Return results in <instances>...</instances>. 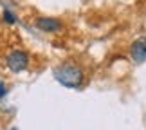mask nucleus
Returning <instances> with one entry per match:
<instances>
[{"mask_svg":"<svg viewBox=\"0 0 146 130\" xmlns=\"http://www.w3.org/2000/svg\"><path fill=\"white\" fill-rule=\"evenodd\" d=\"M54 78L61 83V85L74 89L78 85H81L83 72H81L80 67H76L72 63H61L58 69H54Z\"/></svg>","mask_w":146,"mask_h":130,"instance_id":"f257e3e1","label":"nucleus"},{"mask_svg":"<svg viewBox=\"0 0 146 130\" xmlns=\"http://www.w3.org/2000/svg\"><path fill=\"white\" fill-rule=\"evenodd\" d=\"M27 65H29V56H27L25 51H13L9 53L7 56V69L11 72H20V71H25Z\"/></svg>","mask_w":146,"mask_h":130,"instance_id":"f03ea898","label":"nucleus"},{"mask_svg":"<svg viewBox=\"0 0 146 130\" xmlns=\"http://www.w3.org/2000/svg\"><path fill=\"white\" fill-rule=\"evenodd\" d=\"M130 54H132L133 61H137V63L146 61V38H139V40H135L132 43Z\"/></svg>","mask_w":146,"mask_h":130,"instance_id":"7ed1b4c3","label":"nucleus"},{"mask_svg":"<svg viewBox=\"0 0 146 130\" xmlns=\"http://www.w3.org/2000/svg\"><path fill=\"white\" fill-rule=\"evenodd\" d=\"M36 27L45 33H56L61 29V22L56 18H38L36 20Z\"/></svg>","mask_w":146,"mask_h":130,"instance_id":"20e7f679","label":"nucleus"},{"mask_svg":"<svg viewBox=\"0 0 146 130\" xmlns=\"http://www.w3.org/2000/svg\"><path fill=\"white\" fill-rule=\"evenodd\" d=\"M2 16H4V20L7 22V24H15V22H16V16H15V13H13V11H9V9H5Z\"/></svg>","mask_w":146,"mask_h":130,"instance_id":"39448f33","label":"nucleus"},{"mask_svg":"<svg viewBox=\"0 0 146 130\" xmlns=\"http://www.w3.org/2000/svg\"><path fill=\"white\" fill-rule=\"evenodd\" d=\"M5 94H7V87H5V83L0 81V99H2Z\"/></svg>","mask_w":146,"mask_h":130,"instance_id":"423d86ee","label":"nucleus"}]
</instances>
